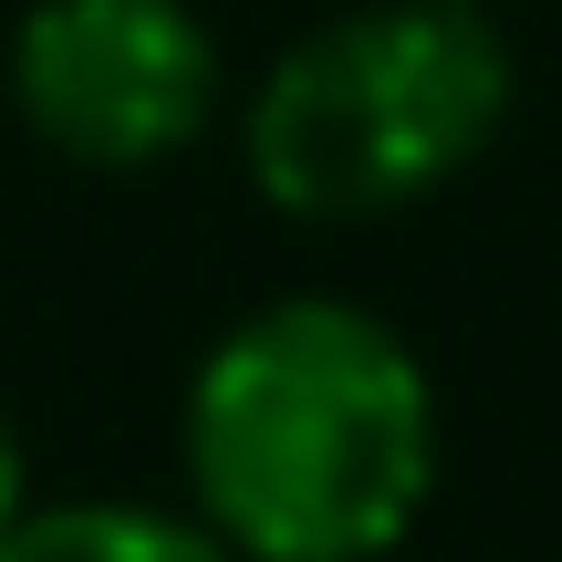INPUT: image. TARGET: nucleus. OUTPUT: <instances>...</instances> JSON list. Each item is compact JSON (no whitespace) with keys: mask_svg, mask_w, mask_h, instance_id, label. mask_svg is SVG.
Returning <instances> with one entry per match:
<instances>
[{"mask_svg":"<svg viewBox=\"0 0 562 562\" xmlns=\"http://www.w3.org/2000/svg\"><path fill=\"white\" fill-rule=\"evenodd\" d=\"M178 459L240 562H385L438 490V385L364 302L292 292L199 355Z\"/></svg>","mask_w":562,"mask_h":562,"instance_id":"nucleus-1","label":"nucleus"},{"mask_svg":"<svg viewBox=\"0 0 562 562\" xmlns=\"http://www.w3.org/2000/svg\"><path fill=\"white\" fill-rule=\"evenodd\" d=\"M510 125V42L480 0H364L261 74L240 115L250 188L302 229H364L438 199Z\"/></svg>","mask_w":562,"mask_h":562,"instance_id":"nucleus-2","label":"nucleus"},{"mask_svg":"<svg viewBox=\"0 0 562 562\" xmlns=\"http://www.w3.org/2000/svg\"><path fill=\"white\" fill-rule=\"evenodd\" d=\"M11 104L63 167L136 178L209 136L220 42L188 0H32L11 32Z\"/></svg>","mask_w":562,"mask_h":562,"instance_id":"nucleus-3","label":"nucleus"},{"mask_svg":"<svg viewBox=\"0 0 562 562\" xmlns=\"http://www.w3.org/2000/svg\"><path fill=\"white\" fill-rule=\"evenodd\" d=\"M0 562H240L199 510L157 501H42L0 531Z\"/></svg>","mask_w":562,"mask_h":562,"instance_id":"nucleus-4","label":"nucleus"},{"mask_svg":"<svg viewBox=\"0 0 562 562\" xmlns=\"http://www.w3.org/2000/svg\"><path fill=\"white\" fill-rule=\"evenodd\" d=\"M21 510H32V469H21V427L0 417V531H11Z\"/></svg>","mask_w":562,"mask_h":562,"instance_id":"nucleus-5","label":"nucleus"},{"mask_svg":"<svg viewBox=\"0 0 562 562\" xmlns=\"http://www.w3.org/2000/svg\"><path fill=\"white\" fill-rule=\"evenodd\" d=\"M480 11H490V0H480Z\"/></svg>","mask_w":562,"mask_h":562,"instance_id":"nucleus-6","label":"nucleus"}]
</instances>
